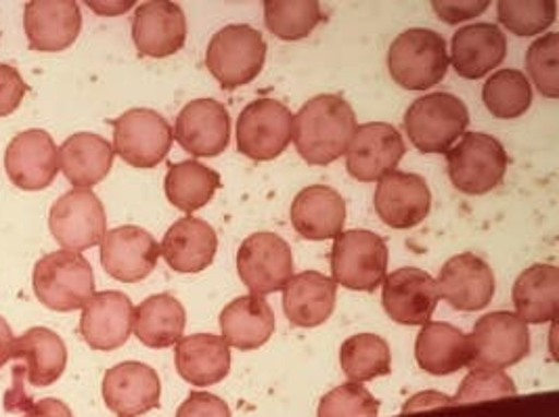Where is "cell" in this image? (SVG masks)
<instances>
[{"mask_svg":"<svg viewBox=\"0 0 559 417\" xmlns=\"http://www.w3.org/2000/svg\"><path fill=\"white\" fill-rule=\"evenodd\" d=\"M356 132L355 109L340 95H317L294 116L292 141L312 166H328L346 154Z\"/></svg>","mask_w":559,"mask_h":417,"instance_id":"6da1fadb","label":"cell"},{"mask_svg":"<svg viewBox=\"0 0 559 417\" xmlns=\"http://www.w3.org/2000/svg\"><path fill=\"white\" fill-rule=\"evenodd\" d=\"M13 386L7 394V409H29L32 403L24 392V384L47 389L55 384L68 367V348L59 334L49 327H32L24 336L13 339L11 346Z\"/></svg>","mask_w":559,"mask_h":417,"instance_id":"7a4b0ae2","label":"cell"},{"mask_svg":"<svg viewBox=\"0 0 559 417\" xmlns=\"http://www.w3.org/2000/svg\"><path fill=\"white\" fill-rule=\"evenodd\" d=\"M392 80L407 91H426L442 82L449 72L444 38L428 27L405 29L388 51Z\"/></svg>","mask_w":559,"mask_h":417,"instance_id":"3957f363","label":"cell"},{"mask_svg":"<svg viewBox=\"0 0 559 417\" xmlns=\"http://www.w3.org/2000/svg\"><path fill=\"white\" fill-rule=\"evenodd\" d=\"M32 286L40 305L57 313H68L84 309L95 296V275L84 257L59 250L36 262Z\"/></svg>","mask_w":559,"mask_h":417,"instance_id":"277c9868","label":"cell"},{"mask_svg":"<svg viewBox=\"0 0 559 417\" xmlns=\"http://www.w3.org/2000/svg\"><path fill=\"white\" fill-rule=\"evenodd\" d=\"M469 124L467 105L451 93L415 99L405 114V131L421 154H447Z\"/></svg>","mask_w":559,"mask_h":417,"instance_id":"5b68a950","label":"cell"},{"mask_svg":"<svg viewBox=\"0 0 559 417\" xmlns=\"http://www.w3.org/2000/svg\"><path fill=\"white\" fill-rule=\"evenodd\" d=\"M266 59V43L262 34L246 24H233L218 29L205 52L207 72L233 91L258 79Z\"/></svg>","mask_w":559,"mask_h":417,"instance_id":"8992f818","label":"cell"},{"mask_svg":"<svg viewBox=\"0 0 559 417\" xmlns=\"http://www.w3.org/2000/svg\"><path fill=\"white\" fill-rule=\"evenodd\" d=\"M449 179L465 195H484L503 183L509 156L499 139L486 132H465L447 152Z\"/></svg>","mask_w":559,"mask_h":417,"instance_id":"52a82bcc","label":"cell"},{"mask_svg":"<svg viewBox=\"0 0 559 417\" xmlns=\"http://www.w3.org/2000/svg\"><path fill=\"white\" fill-rule=\"evenodd\" d=\"M388 271V246L367 229L342 231L331 248V273L335 286L355 291H376Z\"/></svg>","mask_w":559,"mask_h":417,"instance_id":"ba28073f","label":"cell"},{"mask_svg":"<svg viewBox=\"0 0 559 417\" xmlns=\"http://www.w3.org/2000/svg\"><path fill=\"white\" fill-rule=\"evenodd\" d=\"M472 369L501 371L531 355L528 325L515 313L497 311L480 317L467 336Z\"/></svg>","mask_w":559,"mask_h":417,"instance_id":"9c48e42d","label":"cell"},{"mask_svg":"<svg viewBox=\"0 0 559 417\" xmlns=\"http://www.w3.org/2000/svg\"><path fill=\"white\" fill-rule=\"evenodd\" d=\"M175 141L170 122L147 107H134L114 120V154L134 168L162 164Z\"/></svg>","mask_w":559,"mask_h":417,"instance_id":"30bf717a","label":"cell"},{"mask_svg":"<svg viewBox=\"0 0 559 417\" xmlns=\"http://www.w3.org/2000/svg\"><path fill=\"white\" fill-rule=\"evenodd\" d=\"M105 208L91 189H72L61 195L49 212L55 241L68 252H84L99 246L105 237Z\"/></svg>","mask_w":559,"mask_h":417,"instance_id":"8fae6325","label":"cell"},{"mask_svg":"<svg viewBox=\"0 0 559 417\" xmlns=\"http://www.w3.org/2000/svg\"><path fill=\"white\" fill-rule=\"evenodd\" d=\"M294 114L275 99H255L239 114L237 150L255 162L280 157L292 141Z\"/></svg>","mask_w":559,"mask_h":417,"instance_id":"7c38bea8","label":"cell"},{"mask_svg":"<svg viewBox=\"0 0 559 417\" xmlns=\"http://www.w3.org/2000/svg\"><path fill=\"white\" fill-rule=\"evenodd\" d=\"M237 273L254 296L285 289L294 277V254L280 235L260 231L243 239L237 252Z\"/></svg>","mask_w":559,"mask_h":417,"instance_id":"4fadbf2b","label":"cell"},{"mask_svg":"<svg viewBox=\"0 0 559 417\" xmlns=\"http://www.w3.org/2000/svg\"><path fill=\"white\" fill-rule=\"evenodd\" d=\"M405 152V141L392 124L369 122L356 127L355 136L346 150V168L356 181L373 183L394 172Z\"/></svg>","mask_w":559,"mask_h":417,"instance_id":"5bb4252c","label":"cell"},{"mask_svg":"<svg viewBox=\"0 0 559 417\" xmlns=\"http://www.w3.org/2000/svg\"><path fill=\"white\" fill-rule=\"evenodd\" d=\"M4 170L17 189H47L59 172V152L51 134L40 129L20 132L4 152Z\"/></svg>","mask_w":559,"mask_h":417,"instance_id":"9a60e30c","label":"cell"},{"mask_svg":"<svg viewBox=\"0 0 559 417\" xmlns=\"http://www.w3.org/2000/svg\"><path fill=\"white\" fill-rule=\"evenodd\" d=\"M438 298H444L457 311H483L495 298V273L480 257L465 252L444 262L436 279Z\"/></svg>","mask_w":559,"mask_h":417,"instance_id":"2e32d148","label":"cell"},{"mask_svg":"<svg viewBox=\"0 0 559 417\" xmlns=\"http://www.w3.org/2000/svg\"><path fill=\"white\" fill-rule=\"evenodd\" d=\"M178 145L195 157L221 156L229 147L230 116L216 99H195L185 105L175 124Z\"/></svg>","mask_w":559,"mask_h":417,"instance_id":"e0dca14e","label":"cell"},{"mask_svg":"<svg viewBox=\"0 0 559 417\" xmlns=\"http://www.w3.org/2000/svg\"><path fill=\"white\" fill-rule=\"evenodd\" d=\"M159 259V246L141 227L124 225L107 231L102 241V264L109 277L136 284L147 279Z\"/></svg>","mask_w":559,"mask_h":417,"instance_id":"ac0fdd59","label":"cell"},{"mask_svg":"<svg viewBox=\"0 0 559 417\" xmlns=\"http://www.w3.org/2000/svg\"><path fill=\"white\" fill-rule=\"evenodd\" d=\"M373 204L388 227L411 229L428 218L432 193L424 177L394 170L378 181Z\"/></svg>","mask_w":559,"mask_h":417,"instance_id":"d6986e66","label":"cell"},{"mask_svg":"<svg viewBox=\"0 0 559 417\" xmlns=\"http://www.w3.org/2000/svg\"><path fill=\"white\" fill-rule=\"evenodd\" d=\"M382 305L394 323L426 325L438 305L436 279L415 266L399 269L383 279Z\"/></svg>","mask_w":559,"mask_h":417,"instance_id":"ffe728a7","label":"cell"},{"mask_svg":"<svg viewBox=\"0 0 559 417\" xmlns=\"http://www.w3.org/2000/svg\"><path fill=\"white\" fill-rule=\"evenodd\" d=\"M162 382L153 367L139 361H124L107 369L103 378V401L120 417L150 414L159 405Z\"/></svg>","mask_w":559,"mask_h":417,"instance_id":"44dd1931","label":"cell"},{"mask_svg":"<svg viewBox=\"0 0 559 417\" xmlns=\"http://www.w3.org/2000/svg\"><path fill=\"white\" fill-rule=\"evenodd\" d=\"M132 40L143 57L164 59L185 47L187 20L177 2L153 0L134 11Z\"/></svg>","mask_w":559,"mask_h":417,"instance_id":"7402d4cb","label":"cell"},{"mask_svg":"<svg viewBox=\"0 0 559 417\" xmlns=\"http://www.w3.org/2000/svg\"><path fill=\"white\" fill-rule=\"evenodd\" d=\"M24 29L32 51L61 52L76 43L82 13L74 0H34L24 9Z\"/></svg>","mask_w":559,"mask_h":417,"instance_id":"603a6c76","label":"cell"},{"mask_svg":"<svg viewBox=\"0 0 559 417\" xmlns=\"http://www.w3.org/2000/svg\"><path fill=\"white\" fill-rule=\"evenodd\" d=\"M134 307L122 291L95 294L82 309L80 334L93 350H116L132 334Z\"/></svg>","mask_w":559,"mask_h":417,"instance_id":"cb8c5ba5","label":"cell"},{"mask_svg":"<svg viewBox=\"0 0 559 417\" xmlns=\"http://www.w3.org/2000/svg\"><path fill=\"white\" fill-rule=\"evenodd\" d=\"M508 55V38L495 24L459 27L451 43V61L461 79H484Z\"/></svg>","mask_w":559,"mask_h":417,"instance_id":"d4e9b609","label":"cell"},{"mask_svg":"<svg viewBox=\"0 0 559 417\" xmlns=\"http://www.w3.org/2000/svg\"><path fill=\"white\" fill-rule=\"evenodd\" d=\"M216 250V231L202 218L185 216L164 235L159 257H164L173 271L193 275L202 273L214 262Z\"/></svg>","mask_w":559,"mask_h":417,"instance_id":"484cf974","label":"cell"},{"mask_svg":"<svg viewBox=\"0 0 559 417\" xmlns=\"http://www.w3.org/2000/svg\"><path fill=\"white\" fill-rule=\"evenodd\" d=\"M289 216L294 229L305 239H333L344 229L346 202L328 184H312L294 198Z\"/></svg>","mask_w":559,"mask_h":417,"instance_id":"4316f807","label":"cell"},{"mask_svg":"<svg viewBox=\"0 0 559 417\" xmlns=\"http://www.w3.org/2000/svg\"><path fill=\"white\" fill-rule=\"evenodd\" d=\"M337 286L319 271H305L289 279L283 289V311L296 327H317L335 309Z\"/></svg>","mask_w":559,"mask_h":417,"instance_id":"83f0119b","label":"cell"},{"mask_svg":"<svg viewBox=\"0 0 559 417\" xmlns=\"http://www.w3.org/2000/svg\"><path fill=\"white\" fill-rule=\"evenodd\" d=\"M415 359L426 373L451 376L469 366L467 334L451 323L430 321L417 334Z\"/></svg>","mask_w":559,"mask_h":417,"instance_id":"f1b7e54d","label":"cell"},{"mask_svg":"<svg viewBox=\"0 0 559 417\" xmlns=\"http://www.w3.org/2000/svg\"><path fill=\"white\" fill-rule=\"evenodd\" d=\"M177 369L193 386H214L229 376L230 348L221 336L193 334L177 342Z\"/></svg>","mask_w":559,"mask_h":417,"instance_id":"f546056e","label":"cell"},{"mask_svg":"<svg viewBox=\"0 0 559 417\" xmlns=\"http://www.w3.org/2000/svg\"><path fill=\"white\" fill-rule=\"evenodd\" d=\"M223 339L239 350H255L275 334V313L262 296H241L221 313Z\"/></svg>","mask_w":559,"mask_h":417,"instance_id":"4dcf8cb0","label":"cell"},{"mask_svg":"<svg viewBox=\"0 0 559 417\" xmlns=\"http://www.w3.org/2000/svg\"><path fill=\"white\" fill-rule=\"evenodd\" d=\"M57 152L66 179L78 189H91L102 183L116 157L111 143L93 132L72 134Z\"/></svg>","mask_w":559,"mask_h":417,"instance_id":"1f68e13d","label":"cell"},{"mask_svg":"<svg viewBox=\"0 0 559 417\" xmlns=\"http://www.w3.org/2000/svg\"><path fill=\"white\" fill-rule=\"evenodd\" d=\"M513 307L528 325L551 323L559 311V269L554 264H533L513 284Z\"/></svg>","mask_w":559,"mask_h":417,"instance_id":"d6a6232c","label":"cell"},{"mask_svg":"<svg viewBox=\"0 0 559 417\" xmlns=\"http://www.w3.org/2000/svg\"><path fill=\"white\" fill-rule=\"evenodd\" d=\"M187 325L185 307L170 294H157L134 309L132 330L150 348H168L182 338Z\"/></svg>","mask_w":559,"mask_h":417,"instance_id":"836d02e7","label":"cell"},{"mask_svg":"<svg viewBox=\"0 0 559 417\" xmlns=\"http://www.w3.org/2000/svg\"><path fill=\"white\" fill-rule=\"evenodd\" d=\"M166 195L173 206L191 214L204 208L221 187V175L202 162L187 159L180 164H170L166 175Z\"/></svg>","mask_w":559,"mask_h":417,"instance_id":"e575fe53","label":"cell"},{"mask_svg":"<svg viewBox=\"0 0 559 417\" xmlns=\"http://www.w3.org/2000/svg\"><path fill=\"white\" fill-rule=\"evenodd\" d=\"M340 366L350 382L362 384L388 376L392 369V355L385 339L376 334H356L340 348Z\"/></svg>","mask_w":559,"mask_h":417,"instance_id":"d590c367","label":"cell"},{"mask_svg":"<svg viewBox=\"0 0 559 417\" xmlns=\"http://www.w3.org/2000/svg\"><path fill=\"white\" fill-rule=\"evenodd\" d=\"M486 109L499 120L524 116L533 105V86L526 74L518 70H501L486 80L483 88Z\"/></svg>","mask_w":559,"mask_h":417,"instance_id":"8d00e7d4","label":"cell"},{"mask_svg":"<svg viewBox=\"0 0 559 417\" xmlns=\"http://www.w3.org/2000/svg\"><path fill=\"white\" fill-rule=\"evenodd\" d=\"M323 22L321 2L302 0V2H283L266 0L264 2V24L273 36L280 40H302L314 27Z\"/></svg>","mask_w":559,"mask_h":417,"instance_id":"74e56055","label":"cell"},{"mask_svg":"<svg viewBox=\"0 0 559 417\" xmlns=\"http://www.w3.org/2000/svg\"><path fill=\"white\" fill-rule=\"evenodd\" d=\"M497 17L501 26L508 27L515 36H536L547 27L554 26L558 17L556 0H533V2H515L501 0L497 2Z\"/></svg>","mask_w":559,"mask_h":417,"instance_id":"f35d334b","label":"cell"},{"mask_svg":"<svg viewBox=\"0 0 559 417\" xmlns=\"http://www.w3.org/2000/svg\"><path fill=\"white\" fill-rule=\"evenodd\" d=\"M526 68L543 97H559V34L549 32L536 38L526 52Z\"/></svg>","mask_w":559,"mask_h":417,"instance_id":"ab89813d","label":"cell"},{"mask_svg":"<svg viewBox=\"0 0 559 417\" xmlns=\"http://www.w3.org/2000/svg\"><path fill=\"white\" fill-rule=\"evenodd\" d=\"M380 401L362 384H342L328 392L319 403L317 417H378Z\"/></svg>","mask_w":559,"mask_h":417,"instance_id":"60d3db41","label":"cell"},{"mask_svg":"<svg viewBox=\"0 0 559 417\" xmlns=\"http://www.w3.org/2000/svg\"><path fill=\"white\" fill-rule=\"evenodd\" d=\"M515 394L518 389L508 373L492 371V369H472L461 382L457 394L453 398V405L503 398V396H515Z\"/></svg>","mask_w":559,"mask_h":417,"instance_id":"b9f144b4","label":"cell"},{"mask_svg":"<svg viewBox=\"0 0 559 417\" xmlns=\"http://www.w3.org/2000/svg\"><path fill=\"white\" fill-rule=\"evenodd\" d=\"M27 84L22 79V74L7 65L0 63V118L11 116L26 97Z\"/></svg>","mask_w":559,"mask_h":417,"instance_id":"7bdbcfd3","label":"cell"},{"mask_svg":"<svg viewBox=\"0 0 559 417\" xmlns=\"http://www.w3.org/2000/svg\"><path fill=\"white\" fill-rule=\"evenodd\" d=\"M177 417H230V409L216 394L191 392L178 407Z\"/></svg>","mask_w":559,"mask_h":417,"instance_id":"ee69618b","label":"cell"},{"mask_svg":"<svg viewBox=\"0 0 559 417\" xmlns=\"http://www.w3.org/2000/svg\"><path fill=\"white\" fill-rule=\"evenodd\" d=\"M488 0H467V2H451V0H433L432 7L436 11V15L455 26L459 22H467V20H474L478 15H483L484 11L488 9Z\"/></svg>","mask_w":559,"mask_h":417,"instance_id":"f6af8a7d","label":"cell"},{"mask_svg":"<svg viewBox=\"0 0 559 417\" xmlns=\"http://www.w3.org/2000/svg\"><path fill=\"white\" fill-rule=\"evenodd\" d=\"M444 407H453L451 396L436 391H426L408 398L403 407V414H415V412H426V409H444Z\"/></svg>","mask_w":559,"mask_h":417,"instance_id":"bcb514c9","label":"cell"},{"mask_svg":"<svg viewBox=\"0 0 559 417\" xmlns=\"http://www.w3.org/2000/svg\"><path fill=\"white\" fill-rule=\"evenodd\" d=\"M24 417H74L70 407L63 401L57 398H43L38 403H32Z\"/></svg>","mask_w":559,"mask_h":417,"instance_id":"7dc6e473","label":"cell"},{"mask_svg":"<svg viewBox=\"0 0 559 417\" xmlns=\"http://www.w3.org/2000/svg\"><path fill=\"white\" fill-rule=\"evenodd\" d=\"M13 330L11 325L4 321V317H0V367L7 366L11 361V346H13Z\"/></svg>","mask_w":559,"mask_h":417,"instance_id":"c3c4849f","label":"cell"},{"mask_svg":"<svg viewBox=\"0 0 559 417\" xmlns=\"http://www.w3.org/2000/svg\"><path fill=\"white\" fill-rule=\"evenodd\" d=\"M134 2H88V7L99 15H122L132 9Z\"/></svg>","mask_w":559,"mask_h":417,"instance_id":"681fc988","label":"cell"}]
</instances>
